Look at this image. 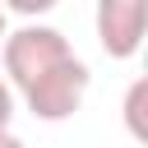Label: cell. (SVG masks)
<instances>
[{
  "instance_id": "cell-6",
  "label": "cell",
  "mask_w": 148,
  "mask_h": 148,
  "mask_svg": "<svg viewBox=\"0 0 148 148\" xmlns=\"http://www.w3.org/2000/svg\"><path fill=\"white\" fill-rule=\"evenodd\" d=\"M9 120H14V88L0 74V130H9Z\"/></svg>"
},
{
  "instance_id": "cell-8",
  "label": "cell",
  "mask_w": 148,
  "mask_h": 148,
  "mask_svg": "<svg viewBox=\"0 0 148 148\" xmlns=\"http://www.w3.org/2000/svg\"><path fill=\"white\" fill-rule=\"evenodd\" d=\"M5 32H9V28H5V9H0V42H5Z\"/></svg>"
},
{
  "instance_id": "cell-3",
  "label": "cell",
  "mask_w": 148,
  "mask_h": 148,
  "mask_svg": "<svg viewBox=\"0 0 148 148\" xmlns=\"http://www.w3.org/2000/svg\"><path fill=\"white\" fill-rule=\"evenodd\" d=\"M92 23H97V46L111 60H134L148 28V0H97Z\"/></svg>"
},
{
  "instance_id": "cell-2",
  "label": "cell",
  "mask_w": 148,
  "mask_h": 148,
  "mask_svg": "<svg viewBox=\"0 0 148 148\" xmlns=\"http://www.w3.org/2000/svg\"><path fill=\"white\" fill-rule=\"evenodd\" d=\"M88 83H92V69L79 60V56H69V60H60L51 74H42L32 88H23L18 97H23V106L37 116V120H69L79 106H83V97H88Z\"/></svg>"
},
{
  "instance_id": "cell-7",
  "label": "cell",
  "mask_w": 148,
  "mask_h": 148,
  "mask_svg": "<svg viewBox=\"0 0 148 148\" xmlns=\"http://www.w3.org/2000/svg\"><path fill=\"white\" fill-rule=\"evenodd\" d=\"M0 148H28V143H23L14 130H0Z\"/></svg>"
},
{
  "instance_id": "cell-1",
  "label": "cell",
  "mask_w": 148,
  "mask_h": 148,
  "mask_svg": "<svg viewBox=\"0 0 148 148\" xmlns=\"http://www.w3.org/2000/svg\"><path fill=\"white\" fill-rule=\"evenodd\" d=\"M0 56H5V83H9L14 92H23V88H32L42 74H51L60 60H69L74 46H69V37H65L60 28L23 23V28L5 32Z\"/></svg>"
},
{
  "instance_id": "cell-5",
  "label": "cell",
  "mask_w": 148,
  "mask_h": 148,
  "mask_svg": "<svg viewBox=\"0 0 148 148\" xmlns=\"http://www.w3.org/2000/svg\"><path fill=\"white\" fill-rule=\"evenodd\" d=\"M60 0H0V9L5 14H18V18H42V14H51Z\"/></svg>"
},
{
  "instance_id": "cell-4",
  "label": "cell",
  "mask_w": 148,
  "mask_h": 148,
  "mask_svg": "<svg viewBox=\"0 0 148 148\" xmlns=\"http://www.w3.org/2000/svg\"><path fill=\"white\" fill-rule=\"evenodd\" d=\"M143 97H148V79H134L130 92H125V125H130L134 143L148 139V125H143Z\"/></svg>"
}]
</instances>
